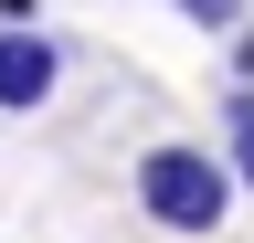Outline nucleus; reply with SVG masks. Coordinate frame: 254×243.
Instances as JSON below:
<instances>
[{"label":"nucleus","mask_w":254,"mask_h":243,"mask_svg":"<svg viewBox=\"0 0 254 243\" xmlns=\"http://www.w3.org/2000/svg\"><path fill=\"white\" fill-rule=\"evenodd\" d=\"M233 159H212V148H148V159H138V211H148V222L159 233H222V211H233Z\"/></svg>","instance_id":"nucleus-1"},{"label":"nucleus","mask_w":254,"mask_h":243,"mask_svg":"<svg viewBox=\"0 0 254 243\" xmlns=\"http://www.w3.org/2000/svg\"><path fill=\"white\" fill-rule=\"evenodd\" d=\"M64 85V43H43L32 21H0V116H43Z\"/></svg>","instance_id":"nucleus-2"},{"label":"nucleus","mask_w":254,"mask_h":243,"mask_svg":"<svg viewBox=\"0 0 254 243\" xmlns=\"http://www.w3.org/2000/svg\"><path fill=\"white\" fill-rule=\"evenodd\" d=\"M222 159H233L244 191H254V85H233V96H222Z\"/></svg>","instance_id":"nucleus-3"},{"label":"nucleus","mask_w":254,"mask_h":243,"mask_svg":"<svg viewBox=\"0 0 254 243\" xmlns=\"http://www.w3.org/2000/svg\"><path fill=\"white\" fill-rule=\"evenodd\" d=\"M180 11L201 21V32H233V21H244V0H180Z\"/></svg>","instance_id":"nucleus-4"},{"label":"nucleus","mask_w":254,"mask_h":243,"mask_svg":"<svg viewBox=\"0 0 254 243\" xmlns=\"http://www.w3.org/2000/svg\"><path fill=\"white\" fill-rule=\"evenodd\" d=\"M0 21H32V0H0Z\"/></svg>","instance_id":"nucleus-5"}]
</instances>
